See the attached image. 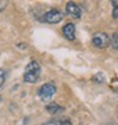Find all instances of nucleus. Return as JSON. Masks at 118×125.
Masks as SVG:
<instances>
[{"instance_id": "f257e3e1", "label": "nucleus", "mask_w": 118, "mask_h": 125, "mask_svg": "<svg viewBox=\"0 0 118 125\" xmlns=\"http://www.w3.org/2000/svg\"><path fill=\"white\" fill-rule=\"evenodd\" d=\"M39 73H41L39 64L37 63L36 61H32V62H29V64L26 67V72L23 75V78L28 83H34V82L38 81Z\"/></svg>"}, {"instance_id": "f03ea898", "label": "nucleus", "mask_w": 118, "mask_h": 125, "mask_svg": "<svg viewBox=\"0 0 118 125\" xmlns=\"http://www.w3.org/2000/svg\"><path fill=\"white\" fill-rule=\"evenodd\" d=\"M56 94V86L53 82H48L41 86V89L38 90V96L43 100V101H47L51 100L52 96Z\"/></svg>"}, {"instance_id": "7ed1b4c3", "label": "nucleus", "mask_w": 118, "mask_h": 125, "mask_svg": "<svg viewBox=\"0 0 118 125\" xmlns=\"http://www.w3.org/2000/svg\"><path fill=\"white\" fill-rule=\"evenodd\" d=\"M62 18H64V14L57 9H51L43 15V20L50 24H56L58 21H61Z\"/></svg>"}, {"instance_id": "20e7f679", "label": "nucleus", "mask_w": 118, "mask_h": 125, "mask_svg": "<svg viewBox=\"0 0 118 125\" xmlns=\"http://www.w3.org/2000/svg\"><path fill=\"white\" fill-rule=\"evenodd\" d=\"M93 44L97 48H105L109 44V37L105 33H97L93 37Z\"/></svg>"}, {"instance_id": "39448f33", "label": "nucleus", "mask_w": 118, "mask_h": 125, "mask_svg": "<svg viewBox=\"0 0 118 125\" xmlns=\"http://www.w3.org/2000/svg\"><path fill=\"white\" fill-rule=\"evenodd\" d=\"M66 11H67V14L74 19H79L81 17V9H80L79 5H76L75 3H67L66 4Z\"/></svg>"}, {"instance_id": "423d86ee", "label": "nucleus", "mask_w": 118, "mask_h": 125, "mask_svg": "<svg viewBox=\"0 0 118 125\" xmlns=\"http://www.w3.org/2000/svg\"><path fill=\"white\" fill-rule=\"evenodd\" d=\"M62 34L66 39L69 41H75V25L72 23H67L62 28Z\"/></svg>"}, {"instance_id": "0eeeda50", "label": "nucleus", "mask_w": 118, "mask_h": 125, "mask_svg": "<svg viewBox=\"0 0 118 125\" xmlns=\"http://www.w3.org/2000/svg\"><path fill=\"white\" fill-rule=\"evenodd\" d=\"M47 111L48 113H51V114H57V113H60L61 110H62V107H60L58 105H56V104H50V105H47Z\"/></svg>"}, {"instance_id": "6e6552de", "label": "nucleus", "mask_w": 118, "mask_h": 125, "mask_svg": "<svg viewBox=\"0 0 118 125\" xmlns=\"http://www.w3.org/2000/svg\"><path fill=\"white\" fill-rule=\"evenodd\" d=\"M109 43L112 44V47L114 49H118V32H116L113 35H112V38L109 39Z\"/></svg>"}, {"instance_id": "1a4fd4ad", "label": "nucleus", "mask_w": 118, "mask_h": 125, "mask_svg": "<svg viewBox=\"0 0 118 125\" xmlns=\"http://www.w3.org/2000/svg\"><path fill=\"white\" fill-rule=\"evenodd\" d=\"M112 5H113V13H112V15H113V18H118V0H113Z\"/></svg>"}, {"instance_id": "9d476101", "label": "nucleus", "mask_w": 118, "mask_h": 125, "mask_svg": "<svg viewBox=\"0 0 118 125\" xmlns=\"http://www.w3.org/2000/svg\"><path fill=\"white\" fill-rule=\"evenodd\" d=\"M4 81H5V72L3 70H0V87L3 86Z\"/></svg>"}, {"instance_id": "9b49d317", "label": "nucleus", "mask_w": 118, "mask_h": 125, "mask_svg": "<svg viewBox=\"0 0 118 125\" xmlns=\"http://www.w3.org/2000/svg\"><path fill=\"white\" fill-rule=\"evenodd\" d=\"M42 125H60V124L56 123V121H48V123H45V124H42Z\"/></svg>"}, {"instance_id": "f8f14e48", "label": "nucleus", "mask_w": 118, "mask_h": 125, "mask_svg": "<svg viewBox=\"0 0 118 125\" xmlns=\"http://www.w3.org/2000/svg\"><path fill=\"white\" fill-rule=\"evenodd\" d=\"M5 6H6V3H5V1H4V3H0V11H1Z\"/></svg>"}, {"instance_id": "ddd939ff", "label": "nucleus", "mask_w": 118, "mask_h": 125, "mask_svg": "<svg viewBox=\"0 0 118 125\" xmlns=\"http://www.w3.org/2000/svg\"><path fill=\"white\" fill-rule=\"evenodd\" d=\"M64 125H71V124H70V123H65Z\"/></svg>"}]
</instances>
